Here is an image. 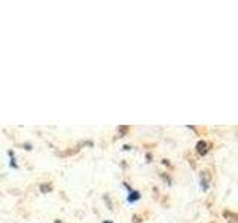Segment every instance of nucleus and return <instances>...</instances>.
<instances>
[{
  "mask_svg": "<svg viewBox=\"0 0 238 223\" xmlns=\"http://www.w3.org/2000/svg\"><path fill=\"white\" fill-rule=\"evenodd\" d=\"M195 149H197V152H198L199 156H205V155L208 153L210 146H208V143H207L205 140H198L197 144H195Z\"/></svg>",
  "mask_w": 238,
  "mask_h": 223,
  "instance_id": "1",
  "label": "nucleus"
},
{
  "mask_svg": "<svg viewBox=\"0 0 238 223\" xmlns=\"http://www.w3.org/2000/svg\"><path fill=\"white\" fill-rule=\"evenodd\" d=\"M199 184H201L202 192H207V190H208V187H210V177H208L207 171H202V173L199 174Z\"/></svg>",
  "mask_w": 238,
  "mask_h": 223,
  "instance_id": "2",
  "label": "nucleus"
},
{
  "mask_svg": "<svg viewBox=\"0 0 238 223\" xmlns=\"http://www.w3.org/2000/svg\"><path fill=\"white\" fill-rule=\"evenodd\" d=\"M140 198H141V193H140L138 190H135V189H131V190L128 192L126 202H128V204H135L137 201H140Z\"/></svg>",
  "mask_w": 238,
  "mask_h": 223,
  "instance_id": "3",
  "label": "nucleus"
},
{
  "mask_svg": "<svg viewBox=\"0 0 238 223\" xmlns=\"http://www.w3.org/2000/svg\"><path fill=\"white\" fill-rule=\"evenodd\" d=\"M7 156H9V167L12 170H19V165H18L16 158H15V152L13 150H7Z\"/></svg>",
  "mask_w": 238,
  "mask_h": 223,
  "instance_id": "4",
  "label": "nucleus"
},
{
  "mask_svg": "<svg viewBox=\"0 0 238 223\" xmlns=\"http://www.w3.org/2000/svg\"><path fill=\"white\" fill-rule=\"evenodd\" d=\"M39 190H40V193L46 195L48 192H51V190H52V186H51V183H40V184H39Z\"/></svg>",
  "mask_w": 238,
  "mask_h": 223,
  "instance_id": "5",
  "label": "nucleus"
},
{
  "mask_svg": "<svg viewBox=\"0 0 238 223\" xmlns=\"http://www.w3.org/2000/svg\"><path fill=\"white\" fill-rule=\"evenodd\" d=\"M129 131V127L128 125H122V127H119L118 128V134H119V137H125V134Z\"/></svg>",
  "mask_w": 238,
  "mask_h": 223,
  "instance_id": "6",
  "label": "nucleus"
},
{
  "mask_svg": "<svg viewBox=\"0 0 238 223\" xmlns=\"http://www.w3.org/2000/svg\"><path fill=\"white\" fill-rule=\"evenodd\" d=\"M104 201H106V204L109 205V210H113V204H112V199H110L109 195H104Z\"/></svg>",
  "mask_w": 238,
  "mask_h": 223,
  "instance_id": "7",
  "label": "nucleus"
},
{
  "mask_svg": "<svg viewBox=\"0 0 238 223\" xmlns=\"http://www.w3.org/2000/svg\"><path fill=\"white\" fill-rule=\"evenodd\" d=\"M161 177L164 178V180H165V181H167V183H168V184L171 186V183H173V180H171V177H170V176H165V174H161Z\"/></svg>",
  "mask_w": 238,
  "mask_h": 223,
  "instance_id": "8",
  "label": "nucleus"
},
{
  "mask_svg": "<svg viewBox=\"0 0 238 223\" xmlns=\"http://www.w3.org/2000/svg\"><path fill=\"white\" fill-rule=\"evenodd\" d=\"M24 147H25L27 150H31V149H33V146H31V143H25V144H24Z\"/></svg>",
  "mask_w": 238,
  "mask_h": 223,
  "instance_id": "9",
  "label": "nucleus"
},
{
  "mask_svg": "<svg viewBox=\"0 0 238 223\" xmlns=\"http://www.w3.org/2000/svg\"><path fill=\"white\" fill-rule=\"evenodd\" d=\"M122 149H123V150H131V149H132V146H129V144H123V146H122Z\"/></svg>",
  "mask_w": 238,
  "mask_h": 223,
  "instance_id": "10",
  "label": "nucleus"
},
{
  "mask_svg": "<svg viewBox=\"0 0 238 223\" xmlns=\"http://www.w3.org/2000/svg\"><path fill=\"white\" fill-rule=\"evenodd\" d=\"M143 220H140V217L138 216H134V223H141Z\"/></svg>",
  "mask_w": 238,
  "mask_h": 223,
  "instance_id": "11",
  "label": "nucleus"
},
{
  "mask_svg": "<svg viewBox=\"0 0 238 223\" xmlns=\"http://www.w3.org/2000/svg\"><path fill=\"white\" fill-rule=\"evenodd\" d=\"M146 159H147V162H150V161H152V155H150V153H146Z\"/></svg>",
  "mask_w": 238,
  "mask_h": 223,
  "instance_id": "12",
  "label": "nucleus"
},
{
  "mask_svg": "<svg viewBox=\"0 0 238 223\" xmlns=\"http://www.w3.org/2000/svg\"><path fill=\"white\" fill-rule=\"evenodd\" d=\"M162 164H164V165H170V162H168L167 159H162Z\"/></svg>",
  "mask_w": 238,
  "mask_h": 223,
  "instance_id": "13",
  "label": "nucleus"
},
{
  "mask_svg": "<svg viewBox=\"0 0 238 223\" xmlns=\"http://www.w3.org/2000/svg\"><path fill=\"white\" fill-rule=\"evenodd\" d=\"M101 223H113V222H110V220H104V222H101Z\"/></svg>",
  "mask_w": 238,
  "mask_h": 223,
  "instance_id": "14",
  "label": "nucleus"
},
{
  "mask_svg": "<svg viewBox=\"0 0 238 223\" xmlns=\"http://www.w3.org/2000/svg\"><path fill=\"white\" fill-rule=\"evenodd\" d=\"M54 223H63V222H61V220H55Z\"/></svg>",
  "mask_w": 238,
  "mask_h": 223,
  "instance_id": "15",
  "label": "nucleus"
}]
</instances>
